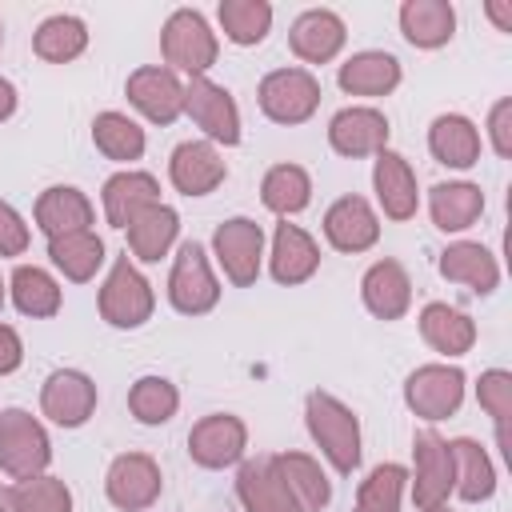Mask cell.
Here are the masks:
<instances>
[{"label": "cell", "instance_id": "44", "mask_svg": "<svg viewBox=\"0 0 512 512\" xmlns=\"http://www.w3.org/2000/svg\"><path fill=\"white\" fill-rule=\"evenodd\" d=\"M28 224H24V216L8 204V200H0V256H24L28 252Z\"/></svg>", "mask_w": 512, "mask_h": 512}, {"label": "cell", "instance_id": "8", "mask_svg": "<svg viewBox=\"0 0 512 512\" xmlns=\"http://www.w3.org/2000/svg\"><path fill=\"white\" fill-rule=\"evenodd\" d=\"M184 112L208 136V144H224V148H236L240 144V108H236L232 92L220 88L216 80L192 76L184 84Z\"/></svg>", "mask_w": 512, "mask_h": 512}, {"label": "cell", "instance_id": "25", "mask_svg": "<svg viewBox=\"0 0 512 512\" xmlns=\"http://www.w3.org/2000/svg\"><path fill=\"white\" fill-rule=\"evenodd\" d=\"M440 276L448 280V284H464V288H472L476 296H492L496 292V284H500V264H496V256L484 248V244H476V240H456V244H448L444 252H440Z\"/></svg>", "mask_w": 512, "mask_h": 512}, {"label": "cell", "instance_id": "38", "mask_svg": "<svg viewBox=\"0 0 512 512\" xmlns=\"http://www.w3.org/2000/svg\"><path fill=\"white\" fill-rule=\"evenodd\" d=\"M92 144H96L100 156H108L116 164H132V160L144 156V144L148 140H144V128L132 116L108 108V112H100L92 120Z\"/></svg>", "mask_w": 512, "mask_h": 512}, {"label": "cell", "instance_id": "51", "mask_svg": "<svg viewBox=\"0 0 512 512\" xmlns=\"http://www.w3.org/2000/svg\"><path fill=\"white\" fill-rule=\"evenodd\" d=\"M0 308H4V280H0Z\"/></svg>", "mask_w": 512, "mask_h": 512}, {"label": "cell", "instance_id": "11", "mask_svg": "<svg viewBox=\"0 0 512 512\" xmlns=\"http://www.w3.org/2000/svg\"><path fill=\"white\" fill-rule=\"evenodd\" d=\"M412 460H416V468L408 476L412 480V504L420 512L448 504V496H452V452H448V440L440 432H432V428L416 432L412 436Z\"/></svg>", "mask_w": 512, "mask_h": 512}, {"label": "cell", "instance_id": "45", "mask_svg": "<svg viewBox=\"0 0 512 512\" xmlns=\"http://www.w3.org/2000/svg\"><path fill=\"white\" fill-rule=\"evenodd\" d=\"M488 136H492V148L496 156H512V100H496L492 112H488Z\"/></svg>", "mask_w": 512, "mask_h": 512}, {"label": "cell", "instance_id": "39", "mask_svg": "<svg viewBox=\"0 0 512 512\" xmlns=\"http://www.w3.org/2000/svg\"><path fill=\"white\" fill-rule=\"evenodd\" d=\"M216 20H220V28H224V36L232 44L252 48L272 28V4L268 0H220Z\"/></svg>", "mask_w": 512, "mask_h": 512}, {"label": "cell", "instance_id": "48", "mask_svg": "<svg viewBox=\"0 0 512 512\" xmlns=\"http://www.w3.org/2000/svg\"><path fill=\"white\" fill-rule=\"evenodd\" d=\"M488 16L496 20V28H500V32H512V12H508V4L492 0V4H488Z\"/></svg>", "mask_w": 512, "mask_h": 512}, {"label": "cell", "instance_id": "34", "mask_svg": "<svg viewBox=\"0 0 512 512\" xmlns=\"http://www.w3.org/2000/svg\"><path fill=\"white\" fill-rule=\"evenodd\" d=\"M8 292H12V304L20 316H32V320H48L60 312L64 304V292L60 284L52 280L48 268L40 264H16L12 268V280H8Z\"/></svg>", "mask_w": 512, "mask_h": 512}, {"label": "cell", "instance_id": "26", "mask_svg": "<svg viewBox=\"0 0 512 512\" xmlns=\"http://www.w3.org/2000/svg\"><path fill=\"white\" fill-rule=\"evenodd\" d=\"M400 60L392 52H380V48H368V52H356L340 64L336 72V84L348 92V96H388L400 88Z\"/></svg>", "mask_w": 512, "mask_h": 512}, {"label": "cell", "instance_id": "6", "mask_svg": "<svg viewBox=\"0 0 512 512\" xmlns=\"http://www.w3.org/2000/svg\"><path fill=\"white\" fill-rule=\"evenodd\" d=\"M168 300H172V308L180 316H204V312H212L220 304V284L212 276L204 244L184 240L176 248L172 276H168Z\"/></svg>", "mask_w": 512, "mask_h": 512}, {"label": "cell", "instance_id": "19", "mask_svg": "<svg viewBox=\"0 0 512 512\" xmlns=\"http://www.w3.org/2000/svg\"><path fill=\"white\" fill-rule=\"evenodd\" d=\"M372 188H376V200H380V208H384L388 220L404 224V220L416 216V208H420V184H416L412 164L400 152H392V148L376 152V160H372Z\"/></svg>", "mask_w": 512, "mask_h": 512}, {"label": "cell", "instance_id": "16", "mask_svg": "<svg viewBox=\"0 0 512 512\" xmlns=\"http://www.w3.org/2000/svg\"><path fill=\"white\" fill-rule=\"evenodd\" d=\"M168 180L180 196H208L228 180V164L216 144L208 140H184L172 148L168 160Z\"/></svg>", "mask_w": 512, "mask_h": 512}, {"label": "cell", "instance_id": "17", "mask_svg": "<svg viewBox=\"0 0 512 512\" xmlns=\"http://www.w3.org/2000/svg\"><path fill=\"white\" fill-rule=\"evenodd\" d=\"M324 240L344 256L368 252L380 240V216L364 196H340L324 212Z\"/></svg>", "mask_w": 512, "mask_h": 512}, {"label": "cell", "instance_id": "18", "mask_svg": "<svg viewBox=\"0 0 512 512\" xmlns=\"http://www.w3.org/2000/svg\"><path fill=\"white\" fill-rule=\"evenodd\" d=\"M344 40H348V28H344V20L332 8H304L292 20V28H288V48L304 64H328V60H336L340 48H344Z\"/></svg>", "mask_w": 512, "mask_h": 512}, {"label": "cell", "instance_id": "24", "mask_svg": "<svg viewBox=\"0 0 512 512\" xmlns=\"http://www.w3.org/2000/svg\"><path fill=\"white\" fill-rule=\"evenodd\" d=\"M236 496L244 504V512H300L296 496L288 492L284 476L276 472L272 456H256L244 460L236 472Z\"/></svg>", "mask_w": 512, "mask_h": 512}, {"label": "cell", "instance_id": "35", "mask_svg": "<svg viewBox=\"0 0 512 512\" xmlns=\"http://www.w3.org/2000/svg\"><path fill=\"white\" fill-rule=\"evenodd\" d=\"M260 200L276 216H296L312 204V176L300 164H272L260 180Z\"/></svg>", "mask_w": 512, "mask_h": 512}, {"label": "cell", "instance_id": "14", "mask_svg": "<svg viewBox=\"0 0 512 512\" xmlns=\"http://www.w3.org/2000/svg\"><path fill=\"white\" fill-rule=\"evenodd\" d=\"M40 412L60 428H80L96 412V380L80 368H56L40 384Z\"/></svg>", "mask_w": 512, "mask_h": 512}, {"label": "cell", "instance_id": "30", "mask_svg": "<svg viewBox=\"0 0 512 512\" xmlns=\"http://www.w3.org/2000/svg\"><path fill=\"white\" fill-rule=\"evenodd\" d=\"M400 32L412 48H444L456 36V8L448 0H404L400 4Z\"/></svg>", "mask_w": 512, "mask_h": 512}, {"label": "cell", "instance_id": "28", "mask_svg": "<svg viewBox=\"0 0 512 512\" xmlns=\"http://www.w3.org/2000/svg\"><path fill=\"white\" fill-rule=\"evenodd\" d=\"M448 452H452V492L468 504L492 500L496 468H492V456L484 452V444L472 436H456V440H448Z\"/></svg>", "mask_w": 512, "mask_h": 512}, {"label": "cell", "instance_id": "46", "mask_svg": "<svg viewBox=\"0 0 512 512\" xmlns=\"http://www.w3.org/2000/svg\"><path fill=\"white\" fill-rule=\"evenodd\" d=\"M24 364V340L12 324H0V376H12Z\"/></svg>", "mask_w": 512, "mask_h": 512}, {"label": "cell", "instance_id": "37", "mask_svg": "<svg viewBox=\"0 0 512 512\" xmlns=\"http://www.w3.org/2000/svg\"><path fill=\"white\" fill-rule=\"evenodd\" d=\"M84 48H88V24L68 12L48 16L32 36V52L44 64H72L76 56H84Z\"/></svg>", "mask_w": 512, "mask_h": 512}, {"label": "cell", "instance_id": "33", "mask_svg": "<svg viewBox=\"0 0 512 512\" xmlns=\"http://www.w3.org/2000/svg\"><path fill=\"white\" fill-rule=\"evenodd\" d=\"M124 232H128V252H132V260H140V264H160V256H168V248H172L176 236H180V216H176V208H168V204H152V208L140 212Z\"/></svg>", "mask_w": 512, "mask_h": 512}, {"label": "cell", "instance_id": "49", "mask_svg": "<svg viewBox=\"0 0 512 512\" xmlns=\"http://www.w3.org/2000/svg\"><path fill=\"white\" fill-rule=\"evenodd\" d=\"M0 512H8V492L0 488Z\"/></svg>", "mask_w": 512, "mask_h": 512}, {"label": "cell", "instance_id": "32", "mask_svg": "<svg viewBox=\"0 0 512 512\" xmlns=\"http://www.w3.org/2000/svg\"><path fill=\"white\" fill-rule=\"evenodd\" d=\"M484 212V192L480 184H468V180H448V184H436L428 192V216L440 232H468Z\"/></svg>", "mask_w": 512, "mask_h": 512}, {"label": "cell", "instance_id": "41", "mask_svg": "<svg viewBox=\"0 0 512 512\" xmlns=\"http://www.w3.org/2000/svg\"><path fill=\"white\" fill-rule=\"evenodd\" d=\"M8 512H72V492L60 476H28L8 488Z\"/></svg>", "mask_w": 512, "mask_h": 512}, {"label": "cell", "instance_id": "21", "mask_svg": "<svg viewBox=\"0 0 512 512\" xmlns=\"http://www.w3.org/2000/svg\"><path fill=\"white\" fill-rule=\"evenodd\" d=\"M316 268H320V248H316V240H312L300 224H288V220L276 224V232H272V252H268V272H272V280L296 288V284L312 280Z\"/></svg>", "mask_w": 512, "mask_h": 512}, {"label": "cell", "instance_id": "47", "mask_svg": "<svg viewBox=\"0 0 512 512\" xmlns=\"http://www.w3.org/2000/svg\"><path fill=\"white\" fill-rule=\"evenodd\" d=\"M12 112H16V88H12V80L0 76V124H4Z\"/></svg>", "mask_w": 512, "mask_h": 512}, {"label": "cell", "instance_id": "15", "mask_svg": "<svg viewBox=\"0 0 512 512\" xmlns=\"http://www.w3.org/2000/svg\"><path fill=\"white\" fill-rule=\"evenodd\" d=\"M388 116L372 104H352V108H340L332 120H328V144L336 156H348V160H360V156H376L388 148Z\"/></svg>", "mask_w": 512, "mask_h": 512}, {"label": "cell", "instance_id": "20", "mask_svg": "<svg viewBox=\"0 0 512 512\" xmlns=\"http://www.w3.org/2000/svg\"><path fill=\"white\" fill-rule=\"evenodd\" d=\"M32 216H36V228H40L48 240L72 236V232H92V224H96L92 200H88L80 188H72V184H52V188H44V192L36 196Z\"/></svg>", "mask_w": 512, "mask_h": 512}, {"label": "cell", "instance_id": "5", "mask_svg": "<svg viewBox=\"0 0 512 512\" xmlns=\"http://www.w3.org/2000/svg\"><path fill=\"white\" fill-rule=\"evenodd\" d=\"M256 104L272 124H304L320 108V80L308 68H276L256 84Z\"/></svg>", "mask_w": 512, "mask_h": 512}, {"label": "cell", "instance_id": "31", "mask_svg": "<svg viewBox=\"0 0 512 512\" xmlns=\"http://www.w3.org/2000/svg\"><path fill=\"white\" fill-rule=\"evenodd\" d=\"M272 464H276V472L284 476L288 492L296 496L300 512H324V508H328V500H332V480H328V472L320 468L316 456H308V452H276Z\"/></svg>", "mask_w": 512, "mask_h": 512}, {"label": "cell", "instance_id": "40", "mask_svg": "<svg viewBox=\"0 0 512 512\" xmlns=\"http://www.w3.org/2000/svg\"><path fill=\"white\" fill-rule=\"evenodd\" d=\"M176 408H180V392H176V384L164 380V376H140V380L128 388V412H132L140 424H148V428L168 424V420L176 416Z\"/></svg>", "mask_w": 512, "mask_h": 512}, {"label": "cell", "instance_id": "9", "mask_svg": "<svg viewBox=\"0 0 512 512\" xmlns=\"http://www.w3.org/2000/svg\"><path fill=\"white\" fill-rule=\"evenodd\" d=\"M212 256L236 288H252L264 260V228L248 216H232L212 232Z\"/></svg>", "mask_w": 512, "mask_h": 512}, {"label": "cell", "instance_id": "2", "mask_svg": "<svg viewBox=\"0 0 512 512\" xmlns=\"http://www.w3.org/2000/svg\"><path fill=\"white\" fill-rule=\"evenodd\" d=\"M160 56H164V68L184 72L188 80L192 76H204L216 64V56H220V40L208 28L204 12L176 8L164 20V28H160Z\"/></svg>", "mask_w": 512, "mask_h": 512}, {"label": "cell", "instance_id": "50", "mask_svg": "<svg viewBox=\"0 0 512 512\" xmlns=\"http://www.w3.org/2000/svg\"><path fill=\"white\" fill-rule=\"evenodd\" d=\"M428 512H452V508H448V504H440V508H428Z\"/></svg>", "mask_w": 512, "mask_h": 512}, {"label": "cell", "instance_id": "23", "mask_svg": "<svg viewBox=\"0 0 512 512\" xmlns=\"http://www.w3.org/2000/svg\"><path fill=\"white\" fill-rule=\"evenodd\" d=\"M100 200H104L108 224H112V228H128L140 212H148L152 204H160V180H156L152 172L124 168V172H116V176L104 180Z\"/></svg>", "mask_w": 512, "mask_h": 512}, {"label": "cell", "instance_id": "7", "mask_svg": "<svg viewBox=\"0 0 512 512\" xmlns=\"http://www.w3.org/2000/svg\"><path fill=\"white\" fill-rule=\"evenodd\" d=\"M464 384H468V376H464L456 364H420V368L404 380V404H408L420 420L436 424V420H448V416L460 412V404H464Z\"/></svg>", "mask_w": 512, "mask_h": 512}, {"label": "cell", "instance_id": "4", "mask_svg": "<svg viewBox=\"0 0 512 512\" xmlns=\"http://www.w3.org/2000/svg\"><path fill=\"white\" fill-rule=\"evenodd\" d=\"M52 464V440L44 424L24 412V408H4L0 412V472L12 480L40 476Z\"/></svg>", "mask_w": 512, "mask_h": 512}, {"label": "cell", "instance_id": "3", "mask_svg": "<svg viewBox=\"0 0 512 512\" xmlns=\"http://www.w3.org/2000/svg\"><path fill=\"white\" fill-rule=\"evenodd\" d=\"M96 304H100V320L112 328H140L152 320V308H156L152 284L144 280V272L132 264L128 252L112 260V272L100 284Z\"/></svg>", "mask_w": 512, "mask_h": 512}, {"label": "cell", "instance_id": "10", "mask_svg": "<svg viewBox=\"0 0 512 512\" xmlns=\"http://www.w3.org/2000/svg\"><path fill=\"white\" fill-rule=\"evenodd\" d=\"M164 476L148 452H120L104 472V496L120 512H144L160 500Z\"/></svg>", "mask_w": 512, "mask_h": 512}, {"label": "cell", "instance_id": "42", "mask_svg": "<svg viewBox=\"0 0 512 512\" xmlns=\"http://www.w3.org/2000/svg\"><path fill=\"white\" fill-rule=\"evenodd\" d=\"M404 488H408V468L404 464H376L360 480L352 512H400Z\"/></svg>", "mask_w": 512, "mask_h": 512}, {"label": "cell", "instance_id": "52", "mask_svg": "<svg viewBox=\"0 0 512 512\" xmlns=\"http://www.w3.org/2000/svg\"><path fill=\"white\" fill-rule=\"evenodd\" d=\"M0 40H4V28H0Z\"/></svg>", "mask_w": 512, "mask_h": 512}, {"label": "cell", "instance_id": "36", "mask_svg": "<svg viewBox=\"0 0 512 512\" xmlns=\"http://www.w3.org/2000/svg\"><path fill=\"white\" fill-rule=\"evenodd\" d=\"M48 260L56 264V272L72 284H88L100 264H104V240L96 232H72V236H56L48 240Z\"/></svg>", "mask_w": 512, "mask_h": 512}, {"label": "cell", "instance_id": "22", "mask_svg": "<svg viewBox=\"0 0 512 512\" xmlns=\"http://www.w3.org/2000/svg\"><path fill=\"white\" fill-rule=\"evenodd\" d=\"M360 296L376 320H400L412 308V280L400 260L384 256V260L368 264V272L360 276Z\"/></svg>", "mask_w": 512, "mask_h": 512}, {"label": "cell", "instance_id": "13", "mask_svg": "<svg viewBox=\"0 0 512 512\" xmlns=\"http://www.w3.org/2000/svg\"><path fill=\"white\" fill-rule=\"evenodd\" d=\"M124 96H128V104H132L144 120H152V124H176V120L184 116V84H180V76H176L172 68H164V64H144V68H136V72L128 76V84H124Z\"/></svg>", "mask_w": 512, "mask_h": 512}, {"label": "cell", "instance_id": "1", "mask_svg": "<svg viewBox=\"0 0 512 512\" xmlns=\"http://www.w3.org/2000/svg\"><path fill=\"white\" fill-rule=\"evenodd\" d=\"M304 424H308V436L316 440V448L328 456V464L340 476H352L360 468V420L344 400H336L332 392H320V388L308 392Z\"/></svg>", "mask_w": 512, "mask_h": 512}, {"label": "cell", "instance_id": "27", "mask_svg": "<svg viewBox=\"0 0 512 512\" xmlns=\"http://www.w3.org/2000/svg\"><path fill=\"white\" fill-rule=\"evenodd\" d=\"M480 128L468 120V116H460V112H444V116H436L432 120V128H428V152L436 156V164H444V168H456V172H464V168H472V164H480Z\"/></svg>", "mask_w": 512, "mask_h": 512}, {"label": "cell", "instance_id": "12", "mask_svg": "<svg viewBox=\"0 0 512 512\" xmlns=\"http://www.w3.org/2000/svg\"><path fill=\"white\" fill-rule=\"evenodd\" d=\"M244 448H248V424L232 412L200 416L188 432V456H192V464H200L208 472L240 464Z\"/></svg>", "mask_w": 512, "mask_h": 512}, {"label": "cell", "instance_id": "43", "mask_svg": "<svg viewBox=\"0 0 512 512\" xmlns=\"http://www.w3.org/2000/svg\"><path fill=\"white\" fill-rule=\"evenodd\" d=\"M476 400H480V408L492 416L500 444H508V432H504V428H508V416H512V372H504V368H488V372H480Z\"/></svg>", "mask_w": 512, "mask_h": 512}, {"label": "cell", "instance_id": "29", "mask_svg": "<svg viewBox=\"0 0 512 512\" xmlns=\"http://www.w3.org/2000/svg\"><path fill=\"white\" fill-rule=\"evenodd\" d=\"M420 336L440 356H464L476 344V320L444 300H432L420 308Z\"/></svg>", "mask_w": 512, "mask_h": 512}]
</instances>
